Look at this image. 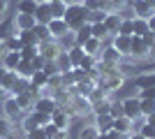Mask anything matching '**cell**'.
Wrapping results in <instances>:
<instances>
[{"mask_svg":"<svg viewBox=\"0 0 155 139\" xmlns=\"http://www.w3.org/2000/svg\"><path fill=\"white\" fill-rule=\"evenodd\" d=\"M63 19H65V23L70 26V30L74 33V30H79V28L86 23V7L81 5V2H77V5H67Z\"/></svg>","mask_w":155,"mask_h":139,"instance_id":"cell-1","label":"cell"},{"mask_svg":"<svg viewBox=\"0 0 155 139\" xmlns=\"http://www.w3.org/2000/svg\"><path fill=\"white\" fill-rule=\"evenodd\" d=\"M63 109L70 114V116H88V114L93 111V102H91V98H86V95H74Z\"/></svg>","mask_w":155,"mask_h":139,"instance_id":"cell-2","label":"cell"},{"mask_svg":"<svg viewBox=\"0 0 155 139\" xmlns=\"http://www.w3.org/2000/svg\"><path fill=\"white\" fill-rule=\"evenodd\" d=\"M37 51L44 60H56L60 53H63V49H60V42L56 40V37H49V40H42L37 44Z\"/></svg>","mask_w":155,"mask_h":139,"instance_id":"cell-3","label":"cell"},{"mask_svg":"<svg viewBox=\"0 0 155 139\" xmlns=\"http://www.w3.org/2000/svg\"><path fill=\"white\" fill-rule=\"evenodd\" d=\"M2 109H5V116L9 121H23V116H26V114L21 111V107H19V102H16V98H14V95H7V100L5 102H2Z\"/></svg>","mask_w":155,"mask_h":139,"instance_id":"cell-4","label":"cell"},{"mask_svg":"<svg viewBox=\"0 0 155 139\" xmlns=\"http://www.w3.org/2000/svg\"><path fill=\"white\" fill-rule=\"evenodd\" d=\"M148 56V44L143 42L141 35L130 37V58H146Z\"/></svg>","mask_w":155,"mask_h":139,"instance_id":"cell-5","label":"cell"},{"mask_svg":"<svg viewBox=\"0 0 155 139\" xmlns=\"http://www.w3.org/2000/svg\"><path fill=\"white\" fill-rule=\"evenodd\" d=\"M46 26H49V33H51V37H56V40H60V37H65L67 33H72L70 26L65 23V19H51Z\"/></svg>","mask_w":155,"mask_h":139,"instance_id":"cell-6","label":"cell"},{"mask_svg":"<svg viewBox=\"0 0 155 139\" xmlns=\"http://www.w3.org/2000/svg\"><path fill=\"white\" fill-rule=\"evenodd\" d=\"M120 109H123V116H127V118L141 116L139 114V98H123L120 100Z\"/></svg>","mask_w":155,"mask_h":139,"instance_id":"cell-7","label":"cell"},{"mask_svg":"<svg viewBox=\"0 0 155 139\" xmlns=\"http://www.w3.org/2000/svg\"><path fill=\"white\" fill-rule=\"evenodd\" d=\"M35 26H37V21H35L32 14H19L16 12V16H14V28H16V33H21V30H32Z\"/></svg>","mask_w":155,"mask_h":139,"instance_id":"cell-8","label":"cell"},{"mask_svg":"<svg viewBox=\"0 0 155 139\" xmlns=\"http://www.w3.org/2000/svg\"><path fill=\"white\" fill-rule=\"evenodd\" d=\"M35 100H37V93H32V91L16 95V102H19V107H21L23 114H30L32 109H35Z\"/></svg>","mask_w":155,"mask_h":139,"instance_id":"cell-9","label":"cell"},{"mask_svg":"<svg viewBox=\"0 0 155 139\" xmlns=\"http://www.w3.org/2000/svg\"><path fill=\"white\" fill-rule=\"evenodd\" d=\"M35 109H37V111H44V114H53L58 109V102H56L51 95H42V98L35 100Z\"/></svg>","mask_w":155,"mask_h":139,"instance_id":"cell-10","label":"cell"},{"mask_svg":"<svg viewBox=\"0 0 155 139\" xmlns=\"http://www.w3.org/2000/svg\"><path fill=\"white\" fill-rule=\"evenodd\" d=\"M70 118H72V116L65 111L63 107H58V109L51 114V123L58 127V130H67V127H70Z\"/></svg>","mask_w":155,"mask_h":139,"instance_id":"cell-11","label":"cell"},{"mask_svg":"<svg viewBox=\"0 0 155 139\" xmlns=\"http://www.w3.org/2000/svg\"><path fill=\"white\" fill-rule=\"evenodd\" d=\"M97 58H100V60H104V63H116V65H120L125 56H120V53H118L116 49H114V46L109 44V46H104L102 51H100V56H97Z\"/></svg>","mask_w":155,"mask_h":139,"instance_id":"cell-12","label":"cell"},{"mask_svg":"<svg viewBox=\"0 0 155 139\" xmlns=\"http://www.w3.org/2000/svg\"><path fill=\"white\" fill-rule=\"evenodd\" d=\"M153 14H155V9H150L146 0H134V2H132V16L148 19V16H153Z\"/></svg>","mask_w":155,"mask_h":139,"instance_id":"cell-13","label":"cell"},{"mask_svg":"<svg viewBox=\"0 0 155 139\" xmlns=\"http://www.w3.org/2000/svg\"><path fill=\"white\" fill-rule=\"evenodd\" d=\"M120 23H123V16H120V14L107 12V16H104V26H107V30H109V35H118Z\"/></svg>","mask_w":155,"mask_h":139,"instance_id":"cell-14","label":"cell"},{"mask_svg":"<svg viewBox=\"0 0 155 139\" xmlns=\"http://www.w3.org/2000/svg\"><path fill=\"white\" fill-rule=\"evenodd\" d=\"M111 46H114V49H116L120 56H125V58L130 56V37H125V35H114Z\"/></svg>","mask_w":155,"mask_h":139,"instance_id":"cell-15","label":"cell"},{"mask_svg":"<svg viewBox=\"0 0 155 139\" xmlns=\"http://www.w3.org/2000/svg\"><path fill=\"white\" fill-rule=\"evenodd\" d=\"M32 16H35L37 23H49V21L53 19V16H51V5H49V2H39Z\"/></svg>","mask_w":155,"mask_h":139,"instance_id":"cell-16","label":"cell"},{"mask_svg":"<svg viewBox=\"0 0 155 139\" xmlns=\"http://www.w3.org/2000/svg\"><path fill=\"white\" fill-rule=\"evenodd\" d=\"M21 63V51H7L0 60V65L5 67V70H16Z\"/></svg>","mask_w":155,"mask_h":139,"instance_id":"cell-17","label":"cell"},{"mask_svg":"<svg viewBox=\"0 0 155 139\" xmlns=\"http://www.w3.org/2000/svg\"><path fill=\"white\" fill-rule=\"evenodd\" d=\"M114 130H116L118 134H130L132 132V118H127V116H116V118H114Z\"/></svg>","mask_w":155,"mask_h":139,"instance_id":"cell-18","label":"cell"},{"mask_svg":"<svg viewBox=\"0 0 155 139\" xmlns=\"http://www.w3.org/2000/svg\"><path fill=\"white\" fill-rule=\"evenodd\" d=\"M16 35V28H14V19H0V42H5L7 37Z\"/></svg>","mask_w":155,"mask_h":139,"instance_id":"cell-19","label":"cell"},{"mask_svg":"<svg viewBox=\"0 0 155 139\" xmlns=\"http://www.w3.org/2000/svg\"><path fill=\"white\" fill-rule=\"evenodd\" d=\"M81 49H84V53L100 56V51L104 49V42H102V40H95V37H91L88 42H84V44H81Z\"/></svg>","mask_w":155,"mask_h":139,"instance_id":"cell-20","label":"cell"},{"mask_svg":"<svg viewBox=\"0 0 155 139\" xmlns=\"http://www.w3.org/2000/svg\"><path fill=\"white\" fill-rule=\"evenodd\" d=\"M91 35L95 37V40H114V35H109V30H107V26L104 23H91Z\"/></svg>","mask_w":155,"mask_h":139,"instance_id":"cell-21","label":"cell"},{"mask_svg":"<svg viewBox=\"0 0 155 139\" xmlns=\"http://www.w3.org/2000/svg\"><path fill=\"white\" fill-rule=\"evenodd\" d=\"M65 53H67V60H70V67H79V65H81V60H84V56H86V53H84V49H81V46H72V49H70V51H65Z\"/></svg>","mask_w":155,"mask_h":139,"instance_id":"cell-22","label":"cell"},{"mask_svg":"<svg viewBox=\"0 0 155 139\" xmlns=\"http://www.w3.org/2000/svg\"><path fill=\"white\" fill-rule=\"evenodd\" d=\"M95 125H97L100 132L114 130V116H111V114H100V116H95Z\"/></svg>","mask_w":155,"mask_h":139,"instance_id":"cell-23","label":"cell"},{"mask_svg":"<svg viewBox=\"0 0 155 139\" xmlns=\"http://www.w3.org/2000/svg\"><path fill=\"white\" fill-rule=\"evenodd\" d=\"M104 79H107V91L114 93V91H118V88H123V84H125V74H123V72H118V74H114V77H104Z\"/></svg>","mask_w":155,"mask_h":139,"instance_id":"cell-24","label":"cell"},{"mask_svg":"<svg viewBox=\"0 0 155 139\" xmlns=\"http://www.w3.org/2000/svg\"><path fill=\"white\" fill-rule=\"evenodd\" d=\"M111 95L109 98L100 100V102H93V116H100V114H111Z\"/></svg>","mask_w":155,"mask_h":139,"instance_id":"cell-25","label":"cell"},{"mask_svg":"<svg viewBox=\"0 0 155 139\" xmlns=\"http://www.w3.org/2000/svg\"><path fill=\"white\" fill-rule=\"evenodd\" d=\"M21 77L16 74V70H7V74H5V79H2V91H7V93H12V88L16 86V81H19Z\"/></svg>","mask_w":155,"mask_h":139,"instance_id":"cell-26","label":"cell"},{"mask_svg":"<svg viewBox=\"0 0 155 139\" xmlns=\"http://www.w3.org/2000/svg\"><path fill=\"white\" fill-rule=\"evenodd\" d=\"M91 37H93V35H91V23H84L79 30H74V40H77L79 46L84 44V42H88Z\"/></svg>","mask_w":155,"mask_h":139,"instance_id":"cell-27","label":"cell"},{"mask_svg":"<svg viewBox=\"0 0 155 139\" xmlns=\"http://www.w3.org/2000/svg\"><path fill=\"white\" fill-rule=\"evenodd\" d=\"M16 35H19V40H21V44H23V46H37L39 44L37 35L32 33V30H21V33H16Z\"/></svg>","mask_w":155,"mask_h":139,"instance_id":"cell-28","label":"cell"},{"mask_svg":"<svg viewBox=\"0 0 155 139\" xmlns=\"http://www.w3.org/2000/svg\"><path fill=\"white\" fill-rule=\"evenodd\" d=\"M30 116H32V121H35V125H37V127H44V125H49V123H51V114H44V111L32 109Z\"/></svg>","mask_w":155,"mask_h":139,"instance_id":"cell-29","label":"cell"},{"mask_svg":"<svg viewBox=\"0 0 155 139\" xmlns=\"http://www.w3.org/2000/svg\"><path fill=\"white\" fill-rule=\"evenodd\" d=\"M155 111V100H148V98H139V114H141L143 118L148 116V114Z\"/></svg>","mask_w":155,"mask_h":139,"instance_id":"cell-30","label":"cell"},{"mask_svg":"<svg viewBox=\"0 0 155 139\" xmlns=\"http://www.w3.org/2000/svg\"><path fill=\"white\" fill-rule=\"evenodd\" d=\"M104 16H107V12L102 7L93 9V12H86V23H104Z\"/></svg>","mask_w":155,"mask_h":139,"instance_id":"cell-31","label":"cell"},{"mask_svg":"<svg viewBox=\"0 0 155 139\" xmlns=\"http://www.w3.org/2000/svg\"><path fill=\"white\" fill-rule=\"evenodd\" d=\"M132 26H134V35H143V33H148V19H141V16H132Z\"/></svg>","mask_w":155,"mask_h":139,"instance_id":"cell-32","label":"cell"},{"mask_svg":"<svg viewBox=\"0 0 155 139\" xmlns=\"http://www.w3.org/2000/svg\"><path fill=\"white\" fill-rule=\"evenodd\" d=\"M35 9H37L35 0H19V7H16L19 14H35Z\"/></svg>","mask_w":155,"mask_h":139,"instance_id":"cell-33","label":"cell"},{"mask_svg":"<svg viewBox=\"0 0 155 139\" xmlns=\"http://www.w3.org/2000/svg\"><path fill=\"white\" fill-rule=\"evenodd\" d=\"M14 132V127H12V121L7 118V116H2L0 118V139H7V137H12Z\"/></svg>","mask_w":155,"mask_h":139,"instance_id":"cell-34","label":"cell"},{"mask_svg":"<svg viewBox=\"0 0 155 139\" xmlns=\"http://www.w3.org/2000/svg\"><path fill=\"white\" fill-rule=\"evenodd\" d=\"M32 72H35V70H32V65L28 63V60H21V63H19V67H16V74H19L21 79H30V77H32Z\"/></svg>","mask_w":155,"mask_h":139,"instance_id":"cell-35","label":"cell"},{"mask_svg":"<svg viewBox=\"0 0 155 139\" xmlns=\"http://www.w3.org/2000/svg\"><path fill=\"white\" fill-rule=\"evenodd\" d=\"M46 88L49 91H58V88H63V72H56V74H51L49 77V81H46Z\"/></svg>","mask_w":155,"mask_h":139,"instance_id":"cell-36","label":"cell"},{"mask_svg":"<svg viewBox=\"0 0 155 139\" xmlns=\"http://www.w3.org/2000/svg\"><path fill=\"white\" fill-rule=\"evenodd\" d=\"M97 137H100L97 125H86V127H81V132H79V139H97Z\"/></svg>","mask_w":155,"mask_h":139,"instance_id":"cell-37","label":"cell"},{"mask_svg":"<svg viewBox=\"0 0 155 139\" xmlns=\"http://www.w3.org/2000/svg\"><path fill=\"white\" fill-rule=\"evenodd\" d=\"M118 35H125V37H132V35H134V26H132V16H130V19H123L120 28H118Z\"/></svg>","mask_w":155,"mask_h":139,"instance_id":"cell-38","label":"cell"},{"mask_svg":"<svg viewBox=\"0 0 155 139\" xmlns=\"http://www.w3.org/2000/svg\"><path fill=\"white\" fill-rule=\"evenodd\" d=\"M32 33L37 35V40L42 42V40H49V37H51V33H49V26H46V23H37V26L32 28Z\"/></svg>","mask_w":155,"mask_h":139,"instance_id":"cell-39","label":"cell"},{"mask_svg":"<svg viewBox=\"0 0 155 139\" xmlns=\"http://www.w3.org/2000/svg\"><path fill=\"white\" fill-rule=\"evenodd\" d=\"M5 46H7V51H21V49H23V44H21V40H19V35L7 37V40H5Z\"/></svg>","mask_w":155,"mask_h":139,"instance_id":"cell-40","label":"cell"},{"mask_svg":"<svg viewBox=\"0 0 155 139\" xmlns=\"http://www.w3.org/2000/svg\"><path fill=\"white\" fill-rule=\"evenodd\" d=\"M49 5H51V2H49ZM65 9H67V5H65L63 0H60V2H53V5H51V16H53V19H63Z\"/></svg>","mask_w":155,"mask_h":139,"instance_id":"cell-41","label":"cell"},{"mask_svg":"<svg viewBox=\"0 0 155 139\" xmlns=\"http://www.w3.org/2000/svg\"><path fill=\"white\" fill-rule=\"evenodd\" d=\"M60 49H63V51H70L72 46H77V40H74V33H67L65 35V37H60Z\"/></svg>","mask_w":155,"mask_h":139,"instance_id":"cell-42","label":"cell"},{"mask_svg":"<svg viewBox=\"0 0 155 139\" xmlns=\"http://www.w3.org/2000/svg\"><path fill=\"white\" fill-rule=\"evenodd\" d=\"M95 63H97V56H91V53H86L79 67H81V70H86V72H91V70H95Z\"/></svg>","mask_w":155,"mask_h":139,"instance_id":"cell-43","label":"cell"},{"mask_svg":"<svg viewBox=\"0 0 155 139\" xmlns=\"http://www.w3.org/2000/svg\"><path fill=\"white\" fill-rule=\"evenodd\" d=\"M37 53H39L37 46H23V49H21V60H28V63H30Z\"/></svg>","mask_w":155,"mask_h":139,"instance_id":"cell-44","label":"cell"},{"mask_svg":"<svg viewBox=\"0 0 155 139\" xmlns=\"http://www.w3.org/2000/svg\"><path fill=\"white\" fill-rule=\"evenodd\" d=\"M26 139H49V137H46L44 127H35L30 132H26Z\"/></svg>","mask_w":155,"mask_h":139,"instance_id":"cell-45","label":"cell"},{"mask_svg":"<svg viewBox=\"0 0 155 139\" xmlns=\"http://www.w3.org/2000/svg\"><path fill=\"white\" fill-rule=\"evenodd\" d=\"M139 132H141L146 139H155V127H153V125H148V123H143Z\"/></svg>","mask_w":155,"mask_h":139,"instance_id":"cell-46","label":"cell"},{"mask_svg":"<svg viewBox=\"0 0 155 139\" xmlns=\"http://www.w3.org/2000/svg\"><path fill=\"white\" fill-rule=\"evenodd\" d=\"M30 65H32V70H44L46 60H44V58H42V56H39V53H37V56H35V58L30 60Z\"/></svg>","mask_w":155,"mask_h":139,"instance_id":"cell-47","label":"cell"},{"mask_svg":"<svg viewBox=\"0 0 155 139\" xmlns=\"http://www.w3.org/2000/svg\"><path fill=\"white\" fill-rule=\"evenodd\" d=\"M81 5L86 7V12H93V9H100V0H81Z\"/></svg>","mask_w":155,"mask_h":139,"instance_id":"cell-48","label":"cell"},{"mask_svg":"<svg viewBox=\"0 0 155 139\" xmlns=\"http://www.w3.org/2000/svg\"><path fill=\"white\" fill-rule=\"evenodd\" d=\"M139 98H148V100H155V86H150V88H143V91H139Z\"/></svg>","mask_w":155,"mask_h":139,"instance_id":"cell-49","label":"cell"},{"mask_svg":"<svg viewBox=\"0 0 155 139\" xmlns=\"http://www.w3.org/2000/svg\"><path fill=\"white\" fill-rule=\"evenodd\" d=\"M7 9H9V0H0V19H5Z\"/></svg>","mask_w":155,"mask_h":139,"instance_id":"cell-50","label":"cell"},{"mask_svg":"<svg viewBox=\"0 0 155 139\" xmlns=\"http://www.w3.org/2000/svg\"><path fill=\"white\" fill-rule=\"evenodd\" d=\"M148 30H150V33H155V14H153V16H148Z\"/></svg>","mask_w":155,"mask_h":139,"instance_id":"cell-51","label":"cell"},{"mask_svg":"<svg viewBox=\"0 0 155 139\" xmlns=\"http://www.w3.org/2000/svg\"><path fill=\"white\" fill-rule=\"evenodd\" d=\"M146 123H148V125H153V127H155V111H153V114H148V116H146Z\"/></svg>","mask_w":155,"mask_h":139,"instance_id":"cell-52","label":"cell"},{"mask_svg":"<svg viewBox=\"0 0 155 139\" xmlns=\"http://www.w3.org/2000/svg\"><path fill=\"white\" fill-rule=\"evenodd\" d=\"M127 139H146V137H143L141 132H130V134H127Z\"/></svg>","mask_w":155,"mask_h":139,"instance_id":"cell-53","label":"cell"},{"mask_svg":"<svg viewBox=\"0 0 155 139\" xmlns=\"http://www.w3.org/2000/svg\"><path fill=\"white\" fill-rule=\"evenodd\" d=\"M5 74H7V70L0 65V88H2V79H5Z\"/></svg>","mask_w":155,"mask_h":139,"instance_id":"cell-54","label":"cell"},{"mask_svg":"<svg viewBox=\"0 0 155 139\" xmlns=\"http://www.w3.org/2000/svg\"><path fill=\"white\" fill-rule=\"evenodd\" d=\"M5 53H7V46H5V42H0V60H2Z\"/></svg>","mask_w":155,"mask_h":139,"instance_id":"cell-55","label":"cell"},{"mask_svg":"<svg viewBox=\"0 0 155 139\" xmlns=\"http://www.w3.org/2000/svg\"><path fill=\"white\" fill-rule=\"evenodd\" d=\"M65 5H77V2H81V0H63Z\"/></svg>","mask_w":155,"mask_h":139,"instance_id":"cell-56","label":"cell"},{"mask_svg":"<svg viewBox=\"0 0 155 139\" xmlns=\"http://www.w3.org/2000/svg\"><path fill=\"white\" fill-rule=\"evenodd\" d=\"M46 2H51V5H53V2H60V0H46Z\"/></svg>","mask_w":155,"mask_h":139,"instance_id":"cell-57","label":"cell"},{"mask_svg":"<svg viewBox=\"0 0 155 139\" xmlns=\"http://www.w3.org/2000/svg\"><path fill=\"white\" fill-rule=\"evenodd\" d=\"M97 139H107V137H104V134H102V132H100V137H97Z\"/></svg>","mask_w":155,"mask_h":139,"instance_id":"cell-58","label":"cell"},{"mask_svg":"<svg viewBox=\"0 0 155 139\" xmlns=\"http://www.w3.org/2000/svg\"><path fill=\"white\" fill-rule=\"evenodd\" d=\"M35 2H37V5H39V2H46V0H35Z\"/></svg>","mask_w":155,"mask_h":139,"instance_id":"cell-59","label":"cell"}]
</instances>
